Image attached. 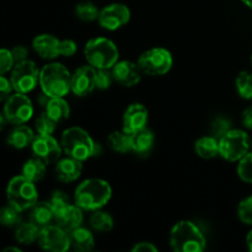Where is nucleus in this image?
Instances as JSON below:
<instances>
[{
  "mask_svg": "<svg viewBox=\"0 0 252 252\" xmlns=\"http://www.w3.org/2000/svg\"><path fill=\"white\" fill-rule=\"evenodd\" d=\"M112 196L110 184L101 179H89L75 189V204L84 211H98L108 203Z\"/></svg>",
  "mask_w": 252,
  "mask_h": 252,
  "instance_id": "f257e3e1",
  "label": "nucleus"
},
{
  "mask_svg": "<svg viewBox=\"0 0 252 252\" xmlns=\"http://www.w3.org/2000/svg\"><path fill=\"white\" fill-rule=\"evenodd\" d=\"M61 145L66 157L85 161L89 158L95 157L100 153L101 147L94 142L85 129L80 127H70L62 134Z\"/></svg>",
  "mask_w": 252,
  "mask_h": 252,
  "instance_id": "f03ea898",
  "label": "nucleus"
},
{
  "mask_svg": "<svg viewBox=\"0 0 252 252\" xmlns=\"http://www.w3.org/2000/svg\"><path fill=\"white\" fill-rule=\"evenodd\" d=\"M170 245L176 252H202L207 241L198 226L189 220H181L172 226Z\"/></svg>",
  "mask_w": 252,
  "mask_h": 252,
  "instance_id": "7ed1b4c3",
  "label": "nucleus"
},
{
  "mask_svg": "<svg viewBox=\"0 0 252 252\" xmlns=\"http://www.w3.org/2000/svg\"><path fill=\"white\" fill-rule=\"evenodd\" d=\"M39 86L49 97H64L71 91V74L63 64H47L39 73Z\"/></svg>",
  "mask_w": 252,
  "mask_h": 252,
  "instance_id": "20e7f679",
  "label": "nucleus"
},
{
  "mask_svg": "<svg viewBox=\"0 0 252 252\" xmlns=\"http://www.w3.org/2000/svg\"><path fill=\"white\" fill-rule=\"evenodd\" d=\"M84 54L88 63L95 69H112L120 57L117 46L105 37L90 39L84 48Z\"/></svg>",
  "mask_w": 252,
  "mask_h": 252,
  "instance_id": "39448f33",
  "label": "nucleus"
},
{
  "mask_svg": "<svg viewBox=\"0 0 252 252\" xmlns=\"http://www.w3.org/2000/svg\"><path fill=\"white\" fill-rule=\"evenodd\" d=\"M6 198L10 204L21 212L32 208L38 199L34 182L26 179L24 175L12 177L6 187Z\"/></svg>",
  "mask_w": 252,
  "mask_h": 252,
  "instance_id": "423d86ee",
  "label": "nucleus"
},
{
  "mask_svg": "<svg viewBox=\"0 0 252 252\" xmlns=\"http://www.w3.org/2000/svg\"><path fill=\"white\" fill-rule=\"evenodd\" d=\"M250 149V138L241 129H230L219 139V155L228 161H239Z\"/></svg>",
  "mask_w": 252,
  "mask_h": 252,
  "instance_id": "0eeeda50",
  "label": "nucleus"
},
{
  "mask_svg": "<svg viewBox=\"0 0 252 252\" xmlns=\"http://www.w3.org/2000/svg\"><path fill=\"white\" fill-rule=\"evenodd\" d=\"M174 59L171 53L165 48H152L140 54L138 65L143 74L157 76L169 73L172 68Z\"/></svg>",
  "mask_w": 252,
  "mask_h": 252,
  "instance_id": "6e6552de",
  "label": "nucleus"
},
{
  "mask_svg": "<svg viewBox=\"0 0 252 252\" xmlns=\"http://www.w3.org/2000/svg\"><path fill=\"white\" fill-rule=\"evenodd\" d=\"M39 73L36 63L29 59L15 64L10 76L14 90L21 94L31 93L38 85Z\"/></svg>",
  "mask_w": 252,
  "mask_h": 252,
  "instance_id": "1a4fd4ad",
  "label": "nucleus"
},
{
  "mask_svg": "<svg viewBox=\"0 0 252 252\" xmlns=\"http://www.w3.org/2000/svg\"><path fill=\"white\" fill-rule=\"evenodd\" d=\"M2 115L11 125H25L33 115V105L26 94L16 93L5 100Z\"/></svg>",
  "mask_w": 252,
  "mask_h": 252,
  "instance_id": "9d476101",
  "label": "nucleus"
},
{
  "mask_svg": "<svg viewBox=\"0 0 252 252\" xmlns=\"http://www.w3.org/2000/svg\"><path fill=\"white\" fill-rule=\"evenodd\" d=\"M38 245L43 250L52 252H65L70 248L69 233L59 225H49L41 228Z\"/></svg>",
  "mask_w": 252,
  "mask_h": 252,
  "instance_id": "9b49d317",
  "label": "nucleus"
},
{
  "mask_svg": "<svg viewBox=\"0 0 252 252\" xmlns=\"http://www.w3.org/2000/svg\"><path fill=\"white\" fill-rule=\"evenodd\" d=\"M32 153L37 159L42 160L46 165L54 164L62 155V145L52 135L38 134L34 137L31 144Z\"/></svg>",
  "mask_w": 252,
  "mask_h": 252,
  "instance_id": "f8f14e48",
  "label": "nucleus"
},
{
  "mask_svg": "<svg viewBox=\"0 0 252 252\" xmlns=\"http://www.w3.org/2000/svg\"><path fill=\"white\" fill-rule=\"evenodd\" d=\"M130 19V10L125 4H110L103 7L98 15V24L102 29L116 31L125 26Z\"/></svg>",
  "mask_w": 252,
  "mask_h": 252,
  "instance_id": "ddd939ff",
  "label": "nucleus"
},
{
  "mask_svg": "<svg viewBox=\"0 0 252 252\" xmlns=\"http://www.w3.org/2000/svg\"><path fill=\"white\" fill-rule=\"evenodd\" d=\"M96 89V69L91 65L80 66L71 74V93L86 96Z\"/></svg>",
  "mask_w": 252,
  "mask_h": 252,
  "instance_id": "4468645a",
  "label": "nucleus"
},
{
  "mask_svg": "<svg viewBox=\"0 0 252 252\" xmlns=\"http://www.w3.org/2000/svg\"><path fill=\"white\" fill-rule=\"evenodd\" d=\"M148 120H149L148 108L142 103H132L123 115V130L133 134L147 127Z\"/></svg>",
  "mask_w": 252,
  "mask_h": 252,
  "instance_id": "2eb2a0df",
  "label": "nucleus"
},
{
  "mask_svg": "<svg viewBox=\"0 0 252 252\" xmlns=\"http://www.w3.org/2000/svg\"><path fill=\"white\" fill-rule=\"evenodd\" d=\"M111 71H112L113 80L120 83L121 85L127 86V88L137 85L142 79L143 74L138 63H133L130 61L117 62Z\"/></svg>",
  "mask_w": 252,
  "mask_h": 252,
  "instance_id": "dca6fc26",
  "label": "nucleus"
},
{
  "mask_svg": "<svg viewBox=\"0 0 252 252\" xmlns=\"http://www.w3.org/2000/svg\"><path fill=\"white\" fill-rule=\"evenodd\" d=\"M83 172V161L74 158L66 157L56 164V176L62 182H73L80 177Z\"/></svg>",
  "mask_w": 252,
  "mask_h": 252,
  "instance_id": "f3484780",
  "label": "nucleus"
},
{
  "mask_svg": "<svg viewBox=\"0 0 252 252\" xmlns=\"http://www.w3.org/2000/svg\"><path fill=\"white\" fill-rule=\"evenodd\" d=\"M32 47L34 52L43 59H54L59 56V39L53 34H38L34 37Z\"/></svg>",
  "mask_w": 252,
  "mask_h": 252,
  "instance_id": "a211bd4d",
  "label": "nucleus"
},
{
  "mask_svg": "<svg viewBox=\"0 0 252 252\" xmlns=\"http://www.w3.org/2000/svg\"><path fill=\"white\" fill-rule=\"evenodd\" d=\"M83 220H84L83 209H81L79 206H76V204L75 206L70 204V206L66 208V211L64 212L61 217H58V218L56 219V223L57 225H59L65 231L70 233V231L74 230V229L81 226Z\"/></svg>",
  "mask_w": 252,
  "mask_h": 252,
  "instance_id": "6ab92c4d",
  "label": "nucleus"
},
{
  "mask_svg": "<svg viewBox=\"0 0 252 252\" xmlns=\"http://www.w3.org/2000/svg\"><path fill=\"white\" fill-rule=\"evenodd\" d=\"M34 139L33 130L25 125H17L7 135V144L15 149H25Z\"/></svg>",
  "mask_w": 252,
  "mask_h": 252,
  "instance_id": "aec40b11",
  "label": "nucleus"
},
{
  "mask_svg": "<svg viewBox=\"0 0 252 252\" xmlns=\"http://www.w3.org/2000/svg\"><path fill=\"white\" fill-rule=\"evenodd\" d=\"M70 239V248L76 251H90L95 246V239L90 230L86 228L79 226L69 233Z\"/></svg>",
  "mask_w": 252,
  "mask_h": 252,
  "instance_id": "412c9836",
  "label": "nucleus"
},
{
  "mask_svg": "<svg viewBox=\"0 0 252 252\" xmlns=\"http://www.w3.org/2000/svg\"><path fill=\"white\" fill-rule=\"evenodd\" d=\"M30 218L39 228H44L52 224L53 220L56 221V214L49 202H37L31 208Z\"/></svg>",
  "mask_w": 252,
  "mask_h": 252,
  "instance_id": "4be33fe9",
  "label": "nucleus"
},
{
  "mask_svg": "<svg viewBox=\"0 0 252 252\" xmlns=\"http://www.w3.org/2000/svg\"><path fill=\"white\" fill-rule=\"evenodd\" d=\"M130 138H132V152L137 153L138 155L149 154L155 142L154 134L147 127L130 134Z\"/></svg>",
  "mask_w": 252,
  "mask_h": 252,
  "instance_id": "5701e85b",
  "label": "nucleus"
},
{
  "mask_svg": "<svg viewBox=\"0 0 252 252\" xmlns=\"http://www.w3.org/2000/svg\"><path fill=\"white\" fill-rule=\"evenodd\" d=\"M44 112L58 123L70 116V107L63 97H49L48 102L44 106Z\"/></svg>",
  "mask_w": 252,
  "mask_h": 252,
  "instance_id": "b1692460",
  "label": "nucleus"
},
{
  "mask_svg": "<svg viewBox=\"0 0 252 252\" xmlns=\"http://www.w3.org/2000/svg\"><path fill=\"white\" fill-rule=\"evenodd\" d=\"M39 233H41V228L36 225L33 221L21 223L17 225L16 231H15V239L17 243L22 245H30L34 241H38Z\"/></svg>",
  "mask_w": 252,
  "mask_h": 252,
  "instance_id": "393cba45",
  "label": "nucleus"
},
{
  "mask_svg": "<svg viewBox=\"0 0 252 252\" xmlns=\"http://www.w3.org/2000/svg\"><path fill=\"white\" fill-rule=\"evenodd\" d=\"M194 150L196 154L203 159H213L219 155V139L213 135L199 138L194 144Z\"/></svg>",
  "mask_w": 252,
  "mask_h": 252,
  "instance_id": "a878e982",
  "label": "nucleus"
},
{
  "mask_svg": "<svg viewBox=\"0 0 252 252\" xmlns=\"http://www.w3.org/2000/svg\"><path fill=\"white\" fill-rule=\"evenodd\" d=\"M22 175L32 182H38L46 175V164L36 157L29 159L22 166Z\"/></svg>",
  "mask_w": 252,
  "mask_h": 252,
  "instance_id": "bb28decb",
  "label": "nucleus"
},
{
  "mask_svg": "<svg viewBox=\"0 0 252 252\" xmlns=\"http://www.w3.org/2000/svg\"><path fill=\"white\" fill-rule=\"evenodd\" d=\"M108 144H110L111 149L115 150L117 153H122L126 154L128 152H132V138H130L129 133L125 132H112L108 135Z\"/></svg>",
  "mask_w": 252,
  "mask_h": 252,
  "instance_id": "cd10ccee",
  "label": "nucleus"
},
{
  "mask_svg": "<svg viewBox=\"0 0 252 252\" xmlns=\"http://www.w3.org/2000/svg\"><path fill=\"white\" fill-rule=\"evenodd\" d=\"M90 225L96 231L107 233V231L112 230L113 218L108 213L98 209V211H95V213H93V216L90 217Z\"/></svg>",
  "mask_w": 252,
  "mask_h": 252,
  "instance_id": "c85d7f7f",
  "label": "nucleus"
},
{
  "mask_svg": "<svg viewBox=\"0 0 252 252\" xmlns=\"http://www.w3.org/2000/svg\"><path fill=\"white\" fill-rule=\"evenodd\" d=\"M75 14L83 21H94V20L98 19L100 11L94 2L83 1L76 5Z\"/></svg>",
  "mask_w": 252,
  "mask_h": 252,
  "instance_id": "c756f323",
  "label": "nucleus"
},
{
  "mask_svg": "<svg viewBox=\"0 0 252 252\" xmlns=\"http://www.w3.org/2000/svg\"><path fill=\"white\" fill-rule=\"evenodd\" d=\"M236 89L239 95L246 100L252 98V73L241 71L236 78Z\"/></svg>",
  "mask_w": 252,
  "mask_h": 252,
  "instance_id": "7c9ffc66",
  "label": "nucleus"
},
{
  "mask_svg": "<svg viewBox=\"0 0 252 252\" xmlns=\"http://www.w3.org/2000/svg\"><path fill=\"white\" fill-rule=\"evenodd\" d=\"M21 211L14 207L12 204H7L1 209L0 213V220L4 226H15L19 225L21 221Z\"/></svg>",
  "mask_w": 252,
  "mask_h": 252,
  "instance_id": "2f4dec72",
  "label": "nucleus"
},
{
  "mask_svg": "<svg viewBox=\"0 0 252 252\" xmlns=\"http://www.w3.org/2000/svg\"><path fill=\"white\" fill-rule=\"evenodd\" d=\"M49 203H51L52 208H53L57 219L66 211V208H68L69 206H70V199H69V197L66 196V193H64L63 191H56L52 194Z\"/></svg>",
  "mask_w": 252,
  "mask_h": 252,
  "instance_id": "473e14b6",
  "label": "nucleus"
},
{
  "mask_svg": "<svg viewBox=\"0 0 252 252\" xmlns=\"http://www.w3.org/2000/svg\"><path fill=\"white\" fill-rule=\"evenodd\" d=\"M34 127H36V130L38 134L52 135L54 133V130H56L57 122L53 118L49 117L46 112H43L36 118Z\"/></svg>",
  "mask_w": 252,
  "mask_h": 252,
  "instance_id": "72a5a7b5",
  "label": "nucleus"
},
{
  "mask_svg": "<svg viewBox=\"0 0 252 252\" xmlns=\"http://www.w3.org/2000/svg\"><path fill=\"white\" fill-rule=\"evenodd\" d=\"M238 175L244 182L252 184V152H249L243 159L239 160Z\"/></svg>",
  "mask_w": 252,
  "mask_h": 252,
  "instance_id": "f704fd0d",
  "label": "nucleus"
},
{
  "mask_svg": "<svg viewBox=\"0 0 252 252\" xmlns=\"http://www.w3.org/2000/svg\"><path fill=\"white\" fill-rule=\"evenodd\" d=\"M230 129V121L225 117H221V116L217 117L216 120L213 121V123H212V135L216 137L217 139H220V138L224 137Z\"/></svg>",
  "mask_w": 252,
  "mask_h": 252,
  "instance_id": "c9c22d12",
  "label": "nucleus"
},
{
  "mask_svg": "<svg viewBox=\"0 0 252 252\" xmlns=\"http://www.w3.org/2000/svg\"><path fill=\"white\" fill-rule=\"evenodd\" d=\"M238 217L244 224L252 225V196L246 197L238 207Z\"/></svg>",
  "mask_w": 252,
  "mask_h": 252,
  "instance_id": "e433bc0d",
  "label": "nucleus"
},
{
  "mask_svg": "<svg viewBox=\"0 0 252 252\" xmlns=\"http://www.w3.org/2000/svg\"><path fill=\"white\" fill-rule=\"evenodd\" d=\"M112 71L110 69H96V89L106 90L112 84Z\"/></svg>",
  "mask_w": 252,
  "mask_h": 252,
  "instance_id": "4c0bfd02",
  "label": "nucleus"
},
{
  "mask_svg": "<svg viewBox=\"0 0 252 252\" xmlns=\"http://www.w3.org/2000/svg\"><path fill=\"white\" fill-rule=\"evenodd\" d=\"M15 59L14 56H12L11 51L6 48H2L0 51V73L1 75H5L7 71L11 70L15 66Z\"/></svg>",
  "mask_w": 252,
  "mask_h": 252,
  "instance_id": "58836bf2",
  "label": "nucleus"
},
{
  "mask_svg": "<svg viewBox=\"0 0 252 252\" xmlns=\"http://www.w3.org/2000/svg\"><path fill=\"white\" fill-rule=\"evenodd\" d=\"M76 43L73 39H62L59 41V56L62 57H71L76 53Z\"/></svg>",
  "mask_w": 252,
  "mask_h": 252,
  "instance_id": "ea45409f",
  "label": "nucleus"
},
{
  "mask_svg": "<svg viewBox=\"0 0 252 252\" xmlns=\"http://www.w3.org/2000/svg\"><path fill=\"white\" fill-rule=\"evenodd\" d=\"M11 53L14 56L15 63H21V62L26 61L27 54H29V51L25 46H15L14 48L11 49Z\"/></svg>",
  "mask_w": 252,
  "mask_h": 252,
  "instance_id": "a19ab883",
  "label": "nucleus"
},
{
  "mask_svg": "<svg viewBox=\"0 0 252 252\" xmlns=\"http://www.w3.org/2000/svg\"><path fill=\"white\" fill-rule=\"evenodd\" d=\"M11 89L12 88V84L11 81L7 80L6 78H5V75H1V78H0V93H1V100H6L7 97L10 96V93H11Z\"/></svg>",
  "mask_w": 252,
  "mask_h": 252,
  "instance_id": "79ce46f5",
  "label": "nucleus"
},
{
  "mask_svg": "<svg viewBox=\"0 0 252 252\" xmlns=\"http://www.w3.org/2000/svg\"><path fill=\"white\" fill-rule=\"evenodd\" d=\"M133 252H157L158 248L153 245L152 243H139L135 246H133Z\"/></svg>",
  "mask_w": 252,
  "mask_h": 252,
  "instance_id": "37998d69",
  "label": "nucleus"
},
{
  "mask_svg": "<svg viewBox=\"0 0 252 252\" xmlns=\"http://www.w3.org/2000/svg\"><path fill=\"white\" fill-rule=\"evenodd\" d=\"M243 125L248 129H252V106L246 108L243 113Z\"/></svg>",
  "mask_w": 252,
  "mask_h": 252,
  "instance_id": "c03bdc74",
  "label": "nucleus"
},
{
  "mask_svg": "<svg viewBox=\"0 0 252 252\" xmlns=\"http://www.w3.org/2000/svg\"><path fill=\"white\" fill-rule=\"evenodd\" d=\"M246 244H248L249 250L252 251V230L248 234V236H246Z\"/></svg>",
  "mask_w": 252,
  "mask_h": 252,
  "instance_id": "a18cd8bd",
  "label": "nucleus"
},
{
  "mask_svg": "<svg viewBox=\"0 0 252 252\" xmlns=\"http://www.w3.org/2000/svg\"><path fill=\"white\" fill-rule=\"evenodd\" d=\"M7 251H15V252H21V250L17 248H6L4 249V252H7Z\"/></svg>",
  "mask_w": 252,
  "mask_h": 252,
  "instance_id": "49530a36",
  "label": "nucleus"
},
{
  "mask_svg": "<svg viewBox=\"0 0 252 252\" xmlns=\"http://www.w3.org/2000/svg\"><path fill=\"white\" fill-rule=\"evenodd\" d=\"M243 2L246 5V6L250 7V9L252 10V0H243Z\"/></svg>",
  "mask_w": 252,
  "mask_h": 252,
  "instance_id": "de8ad7c7",
  "label": "nucleus"
},
{
  "mask_svg": "<svg viewBox=\"0 0 252 252\" xmlns=\"http://www.w3.org/2000/svg\"><path fill=\"white\" fill-rule=\"evenodd\" d=\"M250 147H251V149H252V138L250 139Z\"/></svg>",
  "mask_w": 252,
  "mask_h": 252,
  "instance_id": "09e8293b",
  "label": "nucleus"
},
{
  "mask_svg": "<svg viewBox=\"0 0 252 252\" xmlns=\"http://www.w3.org/2000/svg\"><path fill=\"white\" fill-rule=\"evenodd\" d=\"M251 64H252V56H251Z\"/></svg>",
  "mask_w": 252,
  "mask_h": 252,
  "instance_id": "8fccbe9b",
  "label": "nucleus"
}]
</instances>
